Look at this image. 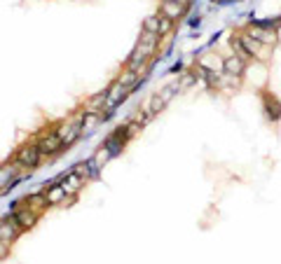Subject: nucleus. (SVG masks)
<instances>
[{
    "label": "nucleus",
    "mask_w": 281,
    "mask_h": 264,
    "mask_svg": "<svg viewBox=\"0 0 281 264\" xmlns=\"http://www.w3.org/2000/svg\"><path fill=\"white\" fill-rule=\"evenodd\" d=\"M40 159H42V152L38 150V145H26L17 152V164L21 169H35L40 164Z\"/></svg>",
    "instance_id": "obj_1"
},
{
    "label": "nucleus",
    "mask_w": 281,
    "mask_h": 264,
    "mask_svg": "<svg viewBox=\"0 0 281 264\" xmlns=\"http://www.w3.org/2000/svg\"><path fill=\"white\" fill-rule=\"evenodd\" d=\"M194 80H197V75H192V73H185V75L181 77V82H178V87L181 89H187V87H192Z\"/></svg>",
    "instance_id": "obj_17"
},
{
    "label": "nucleus",
    "mask_w": 281,
    "mask_h": 264,
    "mask_svg": "<svg viewBox=\"0 0 281 264\" xmlns=\"http://www.w3.org/2000/svg\"><path fill=\"white\" fill-rule=\"evenodd\" d=\"M223 70L227 77H242L246 73V59H242L239 54H232L223 61Z\"/></svg>",
    "instance_id": "obj_2"
},
{
    "label": "nucleus",
    "mask_w": 281,
    "mask_h": 264,
    "mask_svg": "<svg viewBox=\"0 0 281 264\" xmlns=\"http://www.w3.org/2000/svg\"><path fill=\"white\" fill-rule=\"evenodd\" d=\"M141 31H148V33H157L160 35V17H148L141 26Z\"/></svg>",
    "instance_id": "obj_14"
},
{
    "label": "nucleus",
    "mask_w": 281,
    "mask_h": 264,
    "mask_svg": "<svg viewBox=\"0 0 281 264\" xmlns=\"http://www.w3.org/2000/svg\"><path fill=\"white\" fill-rule=\"evenodd\" d=\"M164 101H162V96L160 94H155V96H150V101H148V108H150V112H153V115H157V112L162 110V108H164Z\"/></svg>",
    "instance_id": "obj_15"
},
{
    "label": "nucleus",
    "mask_w": 281,
    "mask_h": 264,
    "mask_svg": "<svg viewBox=\"0 0 281 264\" xmlns=\"http://www.w3.org/2000/svg\"><path fill=\"white\" fill-rule=\"evenodd\" d=\"M80 182H82V178L75 176V173H71V176L63 180V189H66V194H75L77 189H80Z\"/></svg>",
    "instance_id": "obj_13"
},
{
    "label": "nucleus",
    "mask_w": 281,
    "mask_h": 264,
    "mask_svg": "<svg viewBox=\"0 0 281 264\" xmlns=\"http://www.w3.org/2000/svg\"><path fill=\"white\" fill-rule=\"evenodd\" d=\"M101 112H84V119H82V136H89V133H94V129L101 124Z\"/></svg>",
    "instance_id": "obj_10"
},
{
    "label": "nucleus",
    "mask_w": 281,
    "mask_h": 264,
    "mask_svg": "<svg viewBox=\"0 0 281 264\" xmlns=\"http://www.w3.org/2000/svg\"><path fill=\"white\" fill-rule=\"evenodd\" d=\"M38 150L42 152V157H45V154L50 157V154H56L59 150H63V145H61V138L56 136V131H52V133H47V136L40 138Z\"/></svg>",
    "instance_id": "obj_5"
},
{
    "label": "nucleus",
    "mask_w": 281,
    "mask_h": 264,
    "mask_svg": "<svg viewBox=\"0 0 281 264\" xmlns=\"http://www.w3.org/2000/svg\"><path fill=\"white\" fill-rule=\"evenodd\" d=\"M108 110V91H103V94H96L92 101H89V110L92 112H99V110Z\"/></svg>",
    "instance_id": "obj_12"
},
{
    "label": "nucleus",
    "mask_w": 281,
    "mask_h": 264,
    "mask_svg": "<svg viewBox=\"0 0 281 264\" xmlns=\"http://www.w3.org/2000/svg\"><path fill=\"white\" fill-rule=\"evenodd\" d=\"M19 227H17V222L12 220H3L0 222V241H5V243H10V241H14L17 238V234H19Z\"/></svg>",
    "instance_id": "obj_8"
},
{
    "label": "nucleus",
    "mask_w": 281,
    "mask_h": 264,
    "mask_svg": "<svg viewBox=\"0 0 281 264\" xmlns=\"http://www.w3.org/2000/svg\"><path fill=\"white\" fill-rule=\"evenodd\" d=\"M12 220L17 222L19 229H31V227L35 225V220H38V213L31 210L28 206H21V208H17L12 213Z\"/></svg>",
    "instance_id": "obj_3"
},
{
    "label": "nucleus",
    "mask_w": 281,
    "mask_h": 264,
    "mask_svg": "<svg viewBox=\"0 0 281 264\" xmlns=\"http://www.w3.org/2000/svg\"><path fill=\"white\" fill-rule=\"evenodd\" d=\"M45 197H47V204L50 206H56L66 199V189H63V185H54V187L45 189Z\"/></svg>",
    "instance_id": "obj_11"
},
{
    "label": "nucleus",
    "mask_w": 281,
    "mask_h": 264,
    "mask_svg": "<svg viewBox=\"0 0 281 264\" xmlns=\"http://www.w3.org/2000/svg\"><path fill=\"white\" fill-rule=\"evenodd\" d=\"M19 164H10V166H0V187H10L19 180Z\"/></svg>",
    "instance_id": "obj_7"
},
{
    "label": "nucleus",
    "mask_w": 281,
    "mask_h": 264,
    "mask_svg": "<svg viewBox=\"0 0 281 264\" xmlns=\"http://www.w3.org/2000/svg\"><path fill=\"white\" fill-rule=\"evenodd\" d=\"M129 91H132V89L124 87L122 82H113V87L108 89V110H113V108H115V105L120 103V101L127 99Z\"/></svg>",
    "instance_id": "obj_6"
},
{
    "label": "nucleus",
    "mask_w": 281,
    "mask_h": 264,
    "mask_svg": "<svg viewBox=\"0 0 281 264\" xmlns=\"http://www.w3.org/2000/svg\"><path fill=\"white\" fill-rule=\"evenodd\" d=\"M160 14L176 21V19H181L183 14H185V3H183V0H162Z\"/></svg>",
    "instance_id": "obj_4"
},
{
    "label": "nucleus",
    "mask_w": 281,
    "mask_h": 264,
    "mask_svg": "<svg viewBox=\"0 0 281 264\" xmlns=\"http://www.w3.org/2000/svg\"><path fill=\"white\" fill-rule=\"evenodd\" d=\"M251 35H253L260 44H276V31H272V28H255L253 26Z\"/></svg>",
    "instance_id": "obj_9"
},
{
    "label": "nucleus",
    "mask_w": 281,
    "mask_h": 264,
    "mask_svg": "<svg viewBox=\"0 0 281 264\" xmlns=\"http://www.w3.org/2000/svg\"><path fill=\"white\" fill-rule=\"evenodd\" d=\"M171 28H174V19L162 17V14H160V38L169 35V33H171Z\"/></svg>",
    "instance_id": "obj_16"
},
{
    "label": "nucleus",
    "mask_w": 281,
    "mask_h": 264,
    "mask_svg": "<svg viewBox=\"0 0 281 264\" xmlns=\"http://www.w3.org/2000/svg\"><path fill=\"white\" fill-rule=\"evenodd\" d=\"M183 3H187V0H183Z\"/></svg>",
    "instance_id": "obj_18"
}]
</instances>
